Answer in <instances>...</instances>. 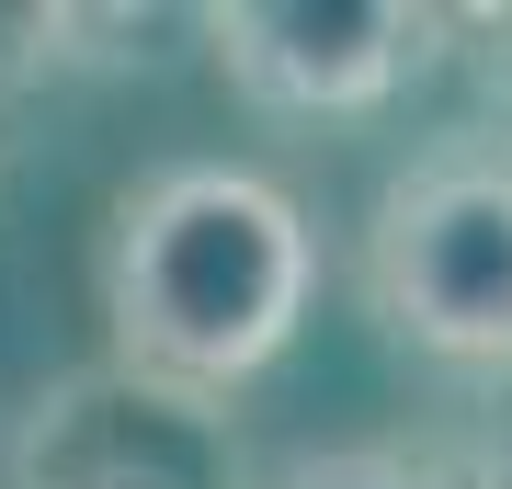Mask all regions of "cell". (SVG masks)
Listing matches in <instances>:
<instances>
[{
  "instance_id": "obj_3",
  "label": "cell",
  "mask_w": 512,
  "mask_h": 489,
  "mask_svg": "<svg viewBox=\"0 0 512 489\" xmlns=\"http://www.w3.org/2000/svg\"><path fill=\"white\" fill-rule=\"evenodd\" d=\"M205 46L239 103L330 126V114L399 103L410 69L444 46V12H421V0H228V12H205Z\"/></svg>"
},
{
  "instance_id": "obj_1",
  "label": "cell",
  "mask_w": 512,
  "mask_h": 489,
  "mask_svg": "<svg viewBox=\"0 0 512 489\" xmlns=\"http://www.w3.org/2000/svg\"><path fill=\"white\" fill-rule=\"evenodd\" d=\"M319 296V228L274 171L171 160L103 228V330L114 376L148 399H228L296 342Z\"/></svg>"
},
{
  "instance_id": "obj_5",
  "label": "cell",
  "mask_w": 512,
  "mask_h": 489,
  "mask_svg": "<svg viewBox=\"0 0 512 489\" xmlns=\"http://www.w3.org/2000/svg\"><path fill=\"white\" fill-rule=\"evenodd\" d=\"M46 46H57V12H0V91H12L23 69H35Z\"/></svg>"
},
{
  "instance_id": "obj_4",
  "label": "cell",
  "mask_w": 512,
  "mask_h": 489,
  "mask_svg": "<svg viewBox=\"0 0 512 489\" xmlns=\"http://www.w3.org/2000/svg\"><path fill=\"white\" fill-rule=\"evenodd\" d=\"M239 489H490V478L456 467L444 444H308V455H274Z\"/></svg>"
},
{
  "instance_id": "obj_2",
  "label": "cell",
  "mask_w": 512,
  "mask_h": 489,
  "mask_svg": "<svg viewBox=\"0 0 512 489\" xmlns=\"http://www.w3.org/2000/svg\"><path fill=\"white\" fill-rule=\"evenodd\" d=\"M353 273L387 342L456 376H512V148L501 137L421 148L376 194Z\"/></svg>"
}]
</instances>
